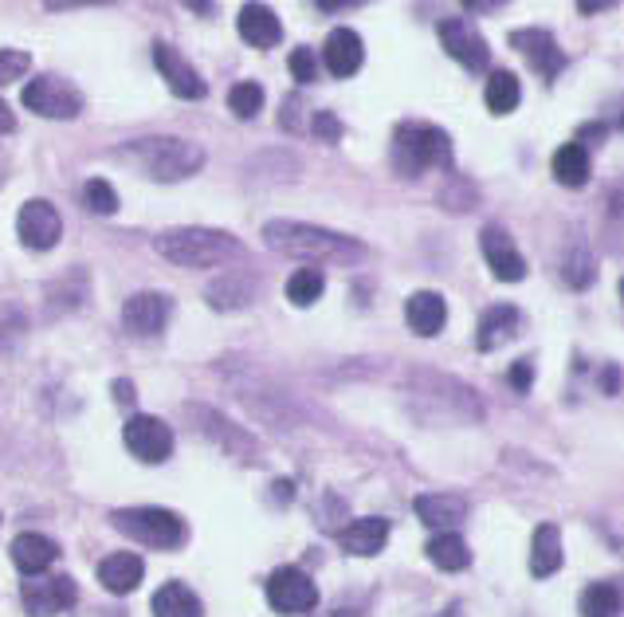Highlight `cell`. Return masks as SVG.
<instances>
[{
	"label": "cell",
	"instance_id": "1",
	"mask_svg": "<svg viewBox=\"0 0 624 617\" xmlns=\"http://www.w3.org/2000/svg\"><path fill=\"white\" fill-rule=\"evenodd\" d=\"M263 240H268L271 253L311 264H357L365 256V244L350 240L342 233H330V228L303 225V220H268Z\"/></svg>",
	"mask_w": 624,
	"mask_h": 617
},
{
	"label": "cell",
	"instance_id": "2",
	"mask_svg": "<svg viewBox=\"0 0 624 617\" xmlns=\"http://www.w3.org/2000/svg\"><path fill=\"white\" fill-rule=\"evenodd\" d=\"M118 162H131L134 169L149 177V182H185V177L205 169V150L189 138H165V134H149V138H134L118 146Z\"/></svg>",
	"mask_w": 624,
	"mask_h": 617
},
{
	"label": "cell",
	"instance_id": "3",
	"mask_svg": "<svg viewBox=\"0 0 624 617\" xmlns=\"http://www.w3.org/2000/svg\"><path fill=\"white\" fill-rule=\"evenodd\" d=\"M154 253L177 268H212L243 256V244L220 228H169L154 236Z\"/></svg>",
	"mask_w": 624,
	"mask_h": 617
},
{
	"label": "cell",
	"instance_id": "4",
	"mask_svg": "<svg viewBox=\"0 0 624 617\" xmlns=\"http://www.w3.org/2000/svg\"><path fill=\"white\" fill-rule=\"evenodd\" d=\"M393 166L405 177L433 166H451V138L433 122H401L393 134Z\"/></svg>",
	"mask_w": 624,
	"mask_h": 617
},
{
	"label": "cell",
	"instance_id": "5",
	"mask_svg": "<svg viewBox=\"0 0 624 617\" xmlns=\"http://www.w3.org/2000/svg\"><path fill=\"white\" fill-rule=\"evenodd\" d=\"M111 523L126 539L154 551H181L189 539L185 520L169 507H118V512H111Z\"/></svg>",
	"mask_w": 624,
	"mask_h": 617
},
{
	"label": "cell",
	"instance_id": "6",
	"mask_svg": "<svg viewBox=\"0 0 624 617\" xmlns=\"http://www.w3.org/2000/svg\"><path fill=\"white\" fill-rule=\"evenodd\" d=\"M24 106L44 119H75L83 111V95L60 75H40L24 88Z\"/></svg>",
	"mask_w": 624,
	"mask_h": 617
},
{
	"label": "cell",
	"instance_id": "7",
	"mask_svg": "<svg viewBox=\"0 0 624 617\" xmlns=\"http://www.w3.org/2000/svg\"><path fill=\"white\" fill-rule=\"evenodd\" d=\"M268 601L275 614H306L319 606V586L299 566H279L268 578Z\"/></svg>",
	"mask_w": 624,
	"mask_h": 617
},
{
	"label": "cell",
	"instance_id": "8",
	"mask_svg": "<svg viewBox=\"0 0 624 617\" xmlns=\"http://www.w3.org/2000/svg\"><path fill=\"white\" fill-rule=\"evenodd\" d=\"M126 436V449L146 464H162L169 461V452H174V429L165 425V421L149 418V413H134L122 429Z\"/></svg>",
	"mask_w": 624,
	"mask_h": 617
},
{
	"label": "cell",
	"instance_id": "9",
	"mask_svg": "<svg viewBox=\"0 0 624 617\" xmlns=\"http://www.w3.org/2000/svg\"><path fill=\"white\" fill-rule=\"evenodd\" d=\"M20 598H24V609L32 617H55V614H63V609L75 606L79 586H75V578H67V574L28 578L24 590H20Z\"/></svg>",
	"mask_w": 624,
	"mask_h": 617
},
{
	"label": "cell",
	"instance_id": "10",
	"mask_svg": "<svg viewBox=\"0 0 624 617\" xmlns=\"http://www.w3.org/2000/svg\"><path fill=\"white\" fill-rule=\"evenodd\" d=\"M511 48H519L530 68H534V75H542L547 83H554L565 71V63H570L562 48L554 44V35L542 32V28H519V32H511Z\"/></svg>",
	"mask_w": 624,
	"mask_h": 617
},
{
	"label": "cell",
	"instance_id": "11",
	"mask_svg": "<svg viewBox=\"0 0 624 617\" xmlns=\"http://www.w3.org/2000/svg\"><path fill=\"white\" fill-rule=\"evenodd\" d=\"M169 311H174L169 296H162V291H138V296H131L126 307H122V327L131 335H138V339H154V335L165 331Z\"/></svg>",
	"mask_w": 624,
	"mask_h": 617
},
{
	"label": "cell",
	"instance_id": "12",
	"mask_svg": "<svg viewBox=\"0 0 624 617\" xmlns=\"http://www.w3.org/2000/svg\"><path fill=\"white\" fill-rule=\"evenodd\" d=\"M17 233H20V240H24V248H32V253H48V248L60 244L63 220L48 200H28L17 217Z\"/></svg>",
	"mask_w": 624,
	"mask_h": 617
},
{
	"label": "cell",
	"instance_id": "13",
	"mask_svg": "<svg viewBox=\"0 0 624 617\" xmlns=\"http://www.w3.org/2000/svg\"><path fill=\"white\" fill-rule=\"evenodd\" d=\"M154 63H157V71H162V79L169 83V91H174L177 99H205L208 95V88H205V79L197 75V68H193L189 60H185L177 48H169V44H157L154 48Z\"/></svg>",
	"mask_w": 624,
	"mask_h": 617
},
{
	"label": "cell",
	"instance_id": "14",
	"mask_svg": "<svg viewBox=\"0 0 624 617\" xmlns=\"http://www.w3.org/2000/svg\"><path fill=\"white\" fill-rule=\"evenodd\" d=\"M479 248H483V256H487V264H491L495 279L514 284V279L527 276V260H522V253L514 248V240L507 236L503 225H487L483 236H479Z\"/></svg>",
	"mask_w": 624,
	"mask_h": 617
},
{
	"label": "cell",
	"instance_id": "15",
	"mask_svg": "<svg viewBox=\"0 0 624 617\" xmlns=\"http://www.w3.org/2000/svg\"><path fill=\"white\" fill-rule=\"evenodd\" d=\"M440 44L444 52L451 55V60H460L468 71H483L487 60H491V52H487V44L479 40L476 32H471L464 20H444L440 24Z\"/></svg>",
	"mask_w": 624,
	"mask_h": 617
},
{
	"label": "cell",
	"instance_id": "16",
	"mask_svg": "<svg viewBox=\"0 0 624 617\" xmlns=\"http://www.w3.org/2000/svg\"><path fill=\"white\" fill-rule=\"evenodd\" d=\"M322 63L334 79H350L357 75V68L365 63V48H362V35L350 32V28H334L326 35V48H322Z\"/></svg>",
	"mask_w": 624,
	"mask_h": 617
},
{
	"label": "cell",
	"instance_id": "17",
	"mask_svg": "<svg viewBox=\"0 0 624 617\" xmlns=\"http://www.w3.org/2000/svg\"><path fill=\"white\" fill-rule=\"evenodd\" d=\"M55 558H60V547L48 535H40V531H24V535L12 539V563H17V570L24 578H40Z\"/></svg>",
	"mask_w": 624,
	"mask_h": 617
},
{
	"label": "cell",
	"instance_id": "18",
	"mask_svg": "<svg viewBox=\"0 0 624 617\" xmlns=\"http://www.w3.org/2000/svg\"><path fill=\"white\" fill-rule=\"evenodd\" d=\"M413 512L420 515L428 527H436V535H440V531H456L464 520H468V500L451 496V492H440V496H416Z\"/></svg>",
	"mask_w": 624,
	"mask_h": 617
},
{
	"label": "cell",
	"instance_id": "19",
	"mask_svg": "<svg viewBox=\"0 0 624 617\" xmlns=\"http://www.w3.org/2000/svg\"><path fill=\"white\" fill-rule=\"evenodd\" d=\"M385 539H389V520H382V515H365V520H354L350 527L339 531V543L346 555H377V551L385 547Z\"/></svg>",
	"mask_w": 624,
	"mask_h": 617
},
{
	"label": "cell",
	"instance_id": "20",
	"mask_svg": "<svg viewBox=\"0 0 624 617\" xmlns=\"http://www.w3.org/2000/svg\"><path fill=\"white\" fill-rule=\"evenodd\" d=\"M236 28H240L243 44H252V48H275L279 40H283V24H279V17L268 4H243Z\"/></svg>",
	"mask_w": 624,
	"mask_h": 617
},
{
	"label": "cell",
	"instance_id": "21",
	"mask_svg": "<svg viewBox=\"0 0 624 617\" xmlns=\"http://www.w3.org/2000/svg\"><path fill=\"white\" fill-rule=\"evenodd\" d=\"M405 319H408V327H413V335L433 339V335H440L444 319H448V304H444L440 291H416L405 304Z\"/></svg>",
	"mask_w": 624,
	"mask_h": 617
},
{
	"label": "cell",
	"instance_id": "22",
	"mask_svg": "<svg viewBox=\"0 0 624 617\" xmlns=\"http://www.w3.org/2000/svg\"><path fill=\"white\" fill-rule=\"evenodd\" d=\"M142 574H146V563H142L138 555H131V551L106 555L103 563H98V583H103L111 594H131V590H138Z\"/></svg>",
	"mask_w": 624,
	"mask_h": 617
},
{
	"label": "cell",
	"instance_id": "23",
	"mask_svg": "<svg viewBox=\"0 0 624 617\" xmlns=\"http://www.w3.org/2000/svg\"><path fill=\"white\" fill-rule=\"evenodd\" d=\"M205 296L217 311H240V307H248L256 299V276H248V271H228V276L208 284Z\"/></svg>",
	"mask_w": 624,
	"mask_h": 617
},
{
	"label": "cell",
	"instance_id": "24",
	"mask_svg": "<svg viewBox=\"0 0 624 617\" xmlns=\"http://www.w3.org/2000/svg\"><path fill=\"white\" fill-rule=\"evenodd\" d=\"M519 322L522 315L514 311V307H491V311H483V319H479V350H499L503 342H511L514 335H519Z\"/></svg>",
	"mask_w": 624,
	"mask_h": 617
},
{
	"label": "cell",
	"instance_id": "25",
	"mask_svg": "<svg viewBox=\"0 0 624 617\" xmlns=\"http://www.w3.org/2000/svg\"><path fill=\"white\" fill-rule=\"evenodd\" d=\"M562 566V531L554 523H542L534 531V547H530V574L534 578H550Z\"/></svg>",
	"mask_w": 624,
	"mask_h": 617
},
{
	"label": "cell",
	"instance_id": "26",
	"mask_svg": "<svg viewBox=\"0 0 624 617\" xmlns=\"http://www.w3.org/2000/svg\"><path fill=\"white\" fill-rule=\"evenodd\" d=\"M554 177L565 185V189H581V185L590 182V154L581 142H565V146L554 150V162H550Z\"/></svg>",
	"mask_w": 624,
	"mask_h": 617
},
{
	"label": "cell",
	"instance_id": "27",
	"mask_svg": "<svg viewBox=\"0 0 624 617\" xmlns=\"http://www.w3.org/2000/svg\"><path fill=\"white\" fill-rule=\"evenodd\" d=\"M154 617H200V598L189 590L185 583H165L162 590L154 594Z\"/></svg>",
	"mask_w": 624,
	"mask_h": 617
},
{
	"label": "cell",
	"instance_id": "28",
	"mask_svg": "<svg viewBox=\"0 0 624 617\" xmlns=\"http://www.w3.org/2000/svg\"><path fill=\"white\" fill-rule=\"evenodd\" d=\"M425 551H428V558L440 566V570H464V566L471 563L468 543H464L456 531H440V535H433Z\"/></svg>",
	"mask_w": 624,
	"mask_h": 617
},
{
	"label": "cell",
	"instance_id": "29",
	"mask_svg": "<svg viewBox=\"0 0 624 617\" xmlns=\"http://www.w3.org/2000/svg\"><path fill=\"white\" fill-rule=\"evenodd\" d=\"M487 106H491V114H511L514 106H519L522 99V83L514 71H495L491 79H487Z\"/></svg>",
	"mask_w": 624,
	"mask_h": 617
},
{
	"label": "cell",
	"instance_id": "30",
	"mask_svg": "<svg viewBox=\"0 0 624 617\" xmlns=\"http://www.w3.org/2000/svg\"><path fill=\"white\" fill-rule=\"evenodd\" d=\"M581 617H621V586L593 583L581 594Z\"/></svg>",
	"mask_w": 624,
	"mask_h": 617
},
{
	"label": "cell",
	"instance_id": "31",
	"mask_svg": "<svg viewBox=\"0 0 624 617\" xmlns=\"http://www.w3.org/2000/svg\"><path fill=\"white\" fill-rule=\"evenodd\" d=\"M322 287H326V279H322L319 268H299L295 276L287 279V299L295 307H311L322 296Z\"/></svg>",
	"mask_w": 624,
	"mask_h": 617
},
{
	"label": "cell",
	"instance_id": "32",
	"mask_svg": "<svg viewBox=\"0 0 624 617\" xmlns=\"http://www.w3.org/2000/svg\"><path fill=\"white\" fill-rule=\"evenodd\" d=\"M228 111H232L236 119H256V114L263 111L260 83H236V88L228 91Z\"/></svg>",
	"mask_w": 624,
	"mask_h": 617
},
{
	"label": "cell",
	"instance_id": "33",
	"mask_svg": "<svg viewBox=\"0 0 624 617\" xmlns=\"http://www.w3.org/2000/svg\"><path fill=\"white\" fill-rule=\"evenodd\" d=\"M83 200H87V209L98 213V217L118 213V193H114V185L106 182V177H91V182L83 185Z\"/></svg>",
	"mask_w": 624,
	"mask_h": 617
},
{
	"label": "cell",
	"instance_id": "34",
	"mask_svg": "<svg viewBox=\"0 0 624 617\" xmlns=\"http://www.w3.org/2000/svg\"><path fill=\"white\" fill-rule=\"evenodd\" d=\"M28 68H32V55L4 48V52H0V88H4V83H12V79H20Z\"/></svg>",
	"mask_w": 624,
	"mask_h": 617
},
{
	"label": "cell",
	"instance_id": "35",
	"mask_svg": "<svg viewBox=\"0 0 624 617\" xmlns=\"http://www.w3.org/2000/svg\"><path fill=\"white\" fill-rule=\"evenodd\" d=\"M291 75H295V83H303V88L319 79V60H314L311 48H295V52H291Z\"/></svg>",
	"mask_w": 624,
	"mask_h": 617
},
{
	"label": "cell",
	"instance_id": "36",
	"mask_svg": "<svg viewBox=\"0 0 624 617\" xmlns=\"http://www.w3.org/2000/svg\"><path fill=\"white\" fill-rule=\"evenodd\" d=\"M311 131H314V138H319V142H339L342 138V122L334 119L330 111H322V114H314Z\"/></svg>",
	"mask_w": 624,
	"mask_h": 617
},
{
	"label": "cell",
	"instance_id": "37",
	"mask_svg": "<svg viewBox=\"0 0 624 617\" xmlns=\"http://www.w3.org/2000/svg\"><path fill=\"white\" fill-rule=\"evenodd\" d=\"M507 382H511L514 393H530V385H534V366L522 358V362H514L511 370H507Z\"/></svg>",
	"mask_w": 624,
	"mask_h": 617
},
{
	"label": "cell",
	"instance_id": "38",
	"mask_svg": "<svg viewBox=\"0 0 624 617\" xmlns=\"http://www.w3.org/2000/svg\"><path fill=\"white\" fill-rule=\"evenodd\" d=\"M17 131V114H12L9 103H0V134H12Z\"/></svg>",
	"mask_w": 624,
	"mask_h": 617
},
{
	"label": "cell",
	"instance_id": "39",
	"mask_svg": "<svg viewBox=\"0 0 624 617\" xmlns=\"http://www.w3.org/2000/svg\"><path fill=\"white\" fill-rule=\"evenodd\" d=\"M114 398H118L122 405H131V401H134V385L126 382V378H118V382H114Z\"/></svg>",
	"mask_w": 624,
	"mask_h": 617
},
{
	"label": "cell",
	"instance_id": "40",
	"mask_svg": "<svg viewBox=\"0 0 624 617\" xmlns=\"http://www.w3.org/2000/svg\"><path fill=\"white\" fill-rule=\"evenodd\" d=\"M9 182V154H4V150H0V185Z\"/></svg>",
	"mask_w": 624,
	"mask_h": 617
},
{
	"label": "cell",
	"instance_id": "41",
	"mask_svg": "<svg viewBox=\"0 0 624 617\" xmlns=\"http://www.w3.org/2000/svg\"><path fill=\"white\" fill-rule=\"evenodd\" d=\"M605 393H616V366L613 370H605Z\"/></svg>",
	"mask_w": 624,
	"mask_h": 617
}]
</instances>
